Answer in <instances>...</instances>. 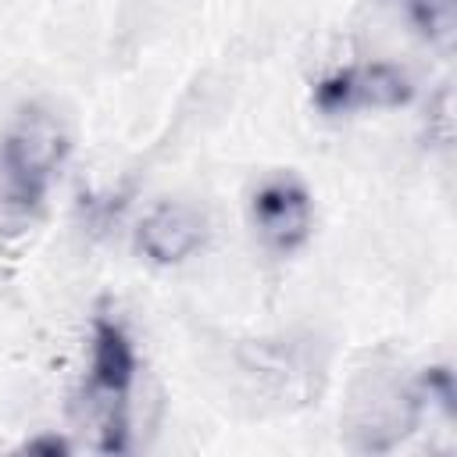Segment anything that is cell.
Returning <instances> with one entry per match:
<instances>
[{"label":"cell","mask_w":457,"mask_h":457,"mask_svg":"<svg viewBox=\"0 0 457 457\" xmlns=\"http://www.w3.org/2000/svg\"><path fill=\"white\" fill-rule=\"evenodd\" d=\"M64 150L61 121L46 107L29 104L0 139V236H21L36 221Z\"/></svg>","instance_id":"6da1fadb"},{"label":"cell","mask_w":457,"mask_h":457,"mask_svg":"<svg viewBox=\"0 0 457 457\" xmlns=\"http://www.w3.org/2000/svg\"><path fill=\"white\" fill-rule=\"evenodd\" d=\"M136 378V350L125 325L111 314L93 318L89 339V371L75 400L82 425L96 428V450L118 453L129 443V393Z\"/></svg>","instance_id":"7a4b0ae2"},{"label":"cell","mask_w":457,"mask_h":457,"mask_svg":"<svg viewBox=\"0 0 457 457\" xmlns=\"http://www.w3.org/2000/svg\"><path fill=\"white\" fill-rule=\"evenodd\" d=\"M421 400H425V386H407L396 375L386 371H371L353 386L350 396V411H346V432L353 436L357 450H371L382 453L389 446H396L421 414Z\"/></svg>","instance_id":"3957f363"},{"label":"cell","mask_w":457,"mask_h":457,"mask_svg":"<svg viewBox=\"0 0 457 457\" xmlns=\"http://www.w3.org/2000/svg\"><path fill=\"white\" fill-rule=\"evenodd\" d=\"M411 79L386 61L339 68L314 86V107L325 114H343L353 107H400L411 100Z\"/></svg>","instance_id":"277c9868"},{"label":"cell","mask_w":457,"mask_h":457,"mask_svg":"<svg viewBox=\"0 0 457 457\" xmlns=\"http://www.w3.org/2000/svg\"><path fill=\"white\" fill-rule=\"evenodd\" d=\"M250 221L268 250H296L311 232V196L303 182L293 175L264 179L250 196Z\"/></svg>","instance_id":"5b68a950"},{"label":"cell","mask_w":457,"mask_h":457,"mask_svg":"<svg viewBox=\"0 0 457 457\" xmlns=\"http://www.w3.org/2000/svg\"><path fill=\"white\" fill-rule=\"evenodd\" d=\"M204 214L193 207V204H182V200H168L161 207H154L143 225H139V250L157 261V264H175L182 257H189L200 243H204Z\"/></svg>","instance_id":"8992f818"},{"label":"cell","mask_w":457,"mask_h":457,"mask_svg":"<svg viewBox=\"0 0 457 457\" xmlns=\"http://www.w3.org/2000/svg\"><path fill=\"white\" fill-rule=\"evenodd\" d=\"M411 21L418 25V32L436 43L439 50L453 46V32H457V0H403Z\"/></svg>","instance_id":"52a82bcc"},{"label":"cell","mask_w":457,"mask_h":457,"mask_svg":"<svg viewBox=\"0 0 457 457\" xmlns=\"http://www.w3.org/2000/svg\"><path fill=\"white\" fill-rule=\"evenodd\" d=\"M25 450H46V453H64V450H68V443H64L61 436H36V439H29V443H25Z\"/></svg>","instance_id":"ba28073f"}]
</instances>
